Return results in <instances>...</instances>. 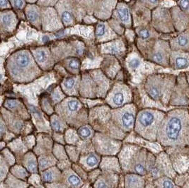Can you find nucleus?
Wrapping results in <instances>:
<instances>
[{
  "label": "nucleus",
  "instance_id": "obj_44",
  "mask_svg": "<svg viewBox=\"0 0 189 188\" xmlns=\"http://www.w3.org/2000/svg\"><path fill=\"white\" fill-rule=\"evenodd\" d=\"M154 60L157 63H162V62H164V56L163 54H162L161 53H159V52H158V53H157L154 54Z\"/></svg>",
  "mask_w": 189,
  "mask_h": 188
},
{
  "label": "nucleus",
  "instance_id": "obj_22",
  "mask_svg": "<svg viewBox=\"0 0 189 188\" xmlns=\"http://www.w3.org/2000/svg\"><path fill=\"white\" fill-rule=\"evenodd\" d=\"M64 137L65 143L68 145H73L77 147L82 141L77 134V129L72 127H69L64 132Z\"/></svg>",
  "mask_w": 189,
  "mask_h": 188
},
{
  "label": "nucleus",
  "instance_id": "obj_50",
  "mask_svg": "<svg viewBox=\"0 0 189 188\" xmlns=\"http://www.w3.org/2000/svg\"><path fill=\"white\" fill-rule=\"evenodd\" d=\"M146 1H148V2H149V3H151L152 4H157V3H158L159 0H146Z\"/></svg>",
  "mask_w": 189,
  "mask_h": 188
},
{
  "label": "nucleus",
  "instance_id": "obj_15",
  "mask_svg": "<svg viewBox=\"0 0 189 188\" xmlns=\"http://www.w3.org/2000/svg\"><path fill=\"white\" fill-rule=\"evenodd\" d=\"M117 174L102 172L101 176L94 182L93 188H114L118 182Z\"/></svg>",
  "mask_w": 189,
  "mask_h": 188
},
{
  "label": "nucleus",
  "instance_id": "obj_25",
  "mask_svg": "<svg viewBox=\"0 0 189 188\" xmlns=\"http://www.w3.org/2000/svg\"><path fill=\"white\" fill-rule=\"evenodd\" d=\"M52 153L55 156V158L57 159V161L68 159L65 146L60 144V143H54L53 147L52 148Z\"/></svg>",
  "mask_w": 189,
  "mask_h": 188
},
{
  "label": "nucleus",
  "instance_id": "obj_51",
  "mask_svg": "<svg viewBox=\"0 0 189 188\" xmlns=\"http://www.w3.org/2000/svg\"><path fill=\"white\" fill-rule=\"evenodd\" d=\"M4 131V126L2 124L0 123V134H2Z\"/></svg>",
  "mask_w": 189,
  "mask_h": 188
},
{
  "label": "nucleus",
  "instance_id": "obj_41",
  "mask_svg": "<svg viewBox=\"0 0 189 188\" xmlns=\"http://www.w3.org/2000/svg\"><path fill=\"white\" fill-rule=\"evenodd\" d=\"M38 14L36 11H34V10H31L28 14V19L31 21H36L38 19Z\"/></svg>",
  "mask_w": 189,
  "mask_h": 188
},
{
  "label": "nucleus",
  "instance_id": "obj_18",
  "mask_svg": "<svg viewBox=\"0 0 189 188\" xmlns=\"http://www.w3.org/2000/svg\"><path fill=\"white\" fill-rule=\"evenodd\" d=\"M75 77H68L62 83V90L65 95L76 97L78 95L77 81Z\"/></svg>",
  "mask_w": 189,
  "mask_h": 188
},
{
  "label": "nucleus",
  "instance_id": "obj_32",
  "mask_svg": "<svg viewBox=\"0 0 189 188\" xmlns=\"http://www.w3.org/2000/svg\"><path fill=\"white\" fill-rule=\"evenodd\" d=\"M102 171L99 168L96 169H94L92 171L88 172L87 174V181H89L90 183L93 184L95 182L98 177L101 176Z\"/></svg>",
  "mask_w": 189,
  "mask_h": 188
},
{
  "label": "nucleus",
  "instance_id": "obj_31",
  "mask_svg": "<svg viewBox=\"0 0 189 188\" xmlns=\"http://www.w3.org/2000/svg\"><path fill=\"white\" fill-rule=\"evenodd\" d=\"M16 60H17V63L19 66L25 67L28 66V64H29L30 57L26 53H21L18 54L17 58H16Z\"/></svg>",
  "mask_w": 189,
  "mask_h": 188
},
{
  "label": "nucleus",
  "instance_id": "obj_9",
  "mask_svg": "<svg viewBox=\"0 0 189 188\" xmlns=\"http://www.w3.org/2000/svg\"><path fill=\"white\" fill-rule=\"evenodd\" d=\"M130 90L123 85L115 86L106 98L107 106L111 109L121 108L127 104L131 103Z\"/></svg>",
  "mask_w": 189,
  "mask_h": 188
},
{
  "label": "nucleus",
  "instance_id": "obj_36",
  "mask_svg": "<svg viewBox=\"0 0 189 188\" xmlns=\"http://www.w3.org/2000/svg\"><path fill=\"white\" fill-rule=\"evenodd\" d=\"M52 140L55 143H60L62 145H65V137L64 133H57V132H53L52 134Z\"/></svg>",
  "mask_w": 189,
  "mask_h": 188
},
{
  "label": "nucleus",
  "instance_id": "obj_2",
  "mask_svg": "<svg viewBox=\"0 0 189 188\" xmlns=\"http://www.w3.org/2000/svg\"><path fill=\"white\" fill-rule=\"evenodd\" d=\"M148 150L136 143H123L121 149L116 156L121 171L125 173H135L145 176L147 175Z\"/></svg>",
  "mask_w": 189,
  "mask_h": 188
},
{
  "label": "nucleus",
  "instance_id": "obj_35",
  "mask_svg": "<svg viewBox=\"0 0 189 188\" xmlns=\"http://www.w3.org/2000/svg\"><path fill=\"white\" fill-rule=\"evenodd\" d=\"M72 162H71L69 159H67V160L57 161L56 166L62 172L65 171V170L70 168L71 166H72Z\"/></svg>",
  "mask_w": 189,
  "mask_h": 188
},
{
  "label": "nucleus",
  "instance_id": "obj_26",
  "mask_svg": "<svg viewBox=\"0 0 189 188\" xmlns=\"http://www.w3.org/2000/svg\"><path fill=\"white\" fill-rule=\"evenodd\" d=\"M154 186L157 188H176L174 180L166 176H162L154 181Z\"/></svg>",
  "mask_w": 189,
  "mask_h": 188
},
{
  "label": "nucleus",
  "instance_id": "obj_45",
  "mask_svg": "<svg viewBox=\"0 0 189 188\" xmlns=\"http://www.w3.org/2000/svg\"><path fill=\"white\" fill-rule=\"evenodd\" d=\"M47 188H68L65 186L62 182H55V183H49L48 184Z\"/></svg>",
  "mask_w": 189,
  "mask_h": 188
},
{
  "label": "nucleus",
  "instance_id": "obj_33",
  "mask_svg": "<svg viewBox=\"0 0 189 188\" xmlns=\"http://www.w3.org/2000/svg\"><path fill=\"white\" fill-rule=\"evenodd\" d=\"M67 67L72 72H77L80 67V62L77 58H70L67 61Z\"/></svg>",
  "mask_w": 189,
  "mask_h": 188
},
{
  "label": "nucleus",
  "instance_id": "obj_16",
  "mask_svg": "<svg viewBox=\"0 0 189 188\" xmlns=\"http://www.w3.org/2000/svg\"><path fill=\"white\" fill-rule=\"evenodd\" d=\"M144 176L135 173H125L124 176L125 188H145Z\"/></svg>",
  "mask_w": 189,
  "mask_h": 188
},
{
  "label": "nucleus",
  "instance_id": "obj_14",
  "mask_svg": "<svg viewBox=\"0 0 189 188\" xmlns=\"http://www.w3.org/2000/svg\"><path fill=\"white\" fill-rule=\"evenodd\" d=\"M68 188H82L85 184V181L76 174L72 168L62 172L61 182Z\"/></svg>",
  "mask_w": 189,
  "mask_h": 188
},
{
  "label": "nucleus",
  "instance_id": "obj_29",
  "mask_svg": "<svg viewBox=\"0 0 189 188\" xmlns=\"http://www.w3.org/2000/svg\"><path fill=\"white\" fill-rule=\"evenodd\" d=\"M52 101L54 102L55 104H58L66 98V95L63 92L62 90L60 89V88H56L52 93Z\"/></svg>",
  "mask_w": 189,
  "mask_h": 188
},
{
  "label": "nucleus",
  "instance_id": "obj_23",
  "mask_svg": "<svg viewBox=\"0 0 189 188\" xmlns=\"http://www.w3.org/2000/svg\"><path fill=\"white\" fill-rule=\"evenodd\" d=\"M24 164L26 169L28 172L32 173H36L38 171V160L36 156L32 153H28L26 156Z\"/></svg>",
  "mask_w": 189,
  "mask_h": 188
},
{
  "label": "nucleus",
  "instance_id": "obj_46",
  "mask_svg": "<svg viewBox=\"0 0 189 188\" xmlns=\"http://www.w3.org/2000/svg\"><path fill=\"white\" fill-rule=\"evenodd\" d=\"M139 35H140V37L143 39H147L149 37V32L148 29H145V28H144V29H142L140 31H139Z\"/></svg>",
  "mask_w": 189,
  "mask_h": 188
},
{
  "label": "nucleus",
  "instance_id": "obj_8",
  "mask_svg": "<svg viewBox=\"0 0 189 188\" xmlns=\"http://www.w3.org/2000/svg\"><path fill=\"white\" fill-rule=\"evenodd\" d=\"M166 153L172 162V167L177 174L188 173V149L186 147H169Z\"/></svg>",
  "mask_w": 189,
  "mask_h": 188
},
{
  "label": "nucleus",
  "instance_id": "obj_10",
  "mask_svg": "<svg viewBox=\"0 0 189 188\" xmlns=\"http://www.w3.org/2000/svg\"><path fill=\"white\" fill-rule=\"evenodd\" d=\"M145 91L154 101H163L170 92L169 88L165 87L163 79L158 77L148 78L145 84Z\"/></svg>",
  "mask_w": 189,
  "mask_h": 188
},
{
  "label": "nucleus",
  "instance_id": "obj_49",
  "mask_svg": "<svg viewBox=\"0 0 189 188\" xmlns=\"http://www.w3.org/2000/svg\"><path fill=\"white\" fill-rule=\"evenodd\" d=\"M14 4L17 7L21 8L23 6L24 2H23V0H14Z\"/></svg>",
  "mask_w": 189,
  "mask_h": 188
},
{
  "label": "nucleus",
  "instance_id": "obj_7",
  "mask_svg": "<svg viewBox=\"0 0 189 188\" xmlns=\"http://www.w3.org/2000/svg\"><path fill=\"white\" fill-rule=\"evenodd\" d=\"M91 141L94 151L101 156H117L123 145V141L97 132Z\"/></svg>",
  "mask_w": 189,
  "mask_h": 188
},
{
  "label": "nucleus",
  "instance_id": "obj_28",
  "mask_svg": "<svg viewBox=\"0 0 189 188\" xmlns=\"http://www.w3.org/2000/svg\"><path fill=\"white\" fill-rule=\"evenodd\" d=\"M75 173L77 175V176L81 177L84 181H87V174L88 173L86 171H85L82 167L80 166V164L77 163H72V166H71Z\"/></svg>",
  "mask_w": 189,
  "mask_h": 188
},
{
  "label": "nucleus",
  "instance_id": "obj_13",
  "mask_svg": "<svg viewBox=\"0 0 189 188\" xmlns=\"http://www.w3.org/2000/svg\"><path fill=\"white\" fill-rule=\"evenodd\" d=\"M99 168L102 172H110L116 174L122 172L119 158L116 156H101Z\"/></svg>",
  "mask_w": 189,
  "mask_h": 188
},
{
  "label": "nucleus",
  "instance_id": "obj_19",
  "mask_svg": "<svg viewBox=\"0 0 189 188\" xmlns=\"http://www.w3.org/2000/svg\"><path fill=\"white\" fill-rule=\"evenodd\" d=\"M50 124L53 132L64 133L70 127L67 122L56 113H53L51 115Z\"/></svg>",
  "mask_w": 189,
  "mask_h": 188
},
{
  "label": "nucleus",
  "instance_id": "obj_21",
  "mask_svg": "<svg viewBox=\"0 0 189 188\" xmlns=\"http://www.w3.org/2000/svg\"><path fill=\"white\" fill-rule=\"evenodd\" d=\"M77 132L80 139L85 142H90L96 132L89 124L82 125L77 129Z\"/></svg>",
  "mask_w": 189,
  "mask_h": 188
},
{
  "label": "nucleus",
  "instance_id": "obj_5",
  "mask_svg": "<svg viewBox=\"0 0 189 188\" xmlns=\"http://www.w3.org/2000/svg\"><path fill=\"white\" fill-rule=\"evenodd\" d=\"M94 131L103 133L115 139L124 140L127 134L120 131L112 120V109L106 106H98L89 110V122Z\"/></svg>",
  "mask_w": 189,
  "mask_h": 188
},
{
  "label": "nucleus",
  "instance_id": "obj_43",
  "mask_svg": "<svg viewBox=\"0 0 189 188\" xmlns=\"http://www.w3.org/2000/svg\"><path fill=\"white\" fill-rule=\"evenodd\" d=\"M140 65V60L138 58H133L129 62V66L133 69H135Z\"/></svg>",
  "mask_w": 189,
  "mask_h": 188
},
{
  "label": "nucleus",
  "instance_id": "obj_30",
  "mask_svg": "<svg viewBox=\"0 0 189 188\" xmlns=\"http://www.w3.org/2000/svg\"><path fill=\"white\" fill-rule=\"evenodd\" d=\"M175 67L178 69H186L188 67V60L187 57L183 56H178L176 57L174 61Z\"/></svg>",
  "mask_w": 189,
  "mask_h": 188
},
{
  "label": "nucleus",
  "instance_id": "obj_4",
  "mask_svg": "<svg viewBox=\"0 0 189 188\" xmlns=\"http://www.w3.org/2000/svg\"><path fill=\"white\" fill-rule=\"evenodd\" d=\"M164 115V112L157 109L140 110L136 115L133 132L146 140L156 142L157 132Z\"/></svg>",
  "mask_w": 189,
  "mask_h": 188
},
{
  "label": "nucleus",
  "instance_id": "obj_34",
  "mask_svg": "<svg viewBox=\"0 0 189 188\" xmlns=\"http://www.w3.org/2000/svg\"><path fill=\"white\" fill-rule=\"evenodd\" d=\"M62 21L65 26H68L72 24L73 23V16L70 12L65 11L62 12Z\"/></svg>",
  "mask_w": 189,
  "mask_h": 188
},
{
  "label": "nucleus",
  "instance_id": "obj_17",
  "mask_svg": "<svg viewBox=\"0 0 189 188\" xmlns=\"http://www.w3.org/2000/svg\"><path fill=\"white\" fill-rule=\"evenodd\" d=\"M41 177L43 181L47 184L60 182L62 179V171L55 166L42 172Z\"/></svg>",
  "mask_w": 189,
  "mask_h": 188
},
{
  "label": "nucleus",
  "instance_id": "obj_1",
  "mask_svg": "<svg viewBox=\"0 0 189 188\" xmlns=\"http://www.w3.org/2000/svg\"><path fill=\"white\" fill-rule=\"evenodd\" d=\"M188 137L187 108H175L165 113L157 132L156 142L164 148L186 147Z\"/></svg>",
  "mask_w": 189,
  "mask_h": 188
},
{
  "label": "nucleus",
  "instance_id": "obj_24",
  "mask_svg": "<svg viewBox=\"0 0 189 188\" xmlns=\"http://www.w3.org/2000/svg\"><path fill=\"white\" fill-rule=\"evenodd\" d=\"M65 151H66L68 159L72 162V163H78L79 159H80L81 152L79 148L76 146L73 145H65Z\"/></svg>",
  "mask_w": 189,
  "mask_h": 188
},
{
  "label": "nucleus",
  "instance_id": "obj_20",
  "mask_svg": "<svg viewBox=\"0 0 189 188\" xmlns=\"http://www.w3.org/2000/svg\"><path fill=\"white\" fill-rule=\"evenodd\" d=\"M57 162V159L55 158L52 153L43 154L40 156L38 161V170L41 171H43L45 170L56 166Z\"/></svg>",
  "mask_w": 189,
  "mask_h": 188
},
{
  "label": "nucleus",
  "instance_id": "obj_48",
  "mask_svg": "<svg viewBox=\"0 0 189 188\" xmlns=\"http://www.w3.org/2000/svg\"><path fill=\"white\" fill-rule=\"evenodd\" d=\"M12 16L9 14L5 15L4 16L3 18H2V21H3L5 25H9L10 23H12Z\"/></svg>",
  "mask_w": 189,
  "mask_h": 188
},
{
  "label": "nucleus",
  "instance_id": "obj_12",
  "mask_svg": "<svg viewBox=\"0 0 189 188\" xmlns=\"http://www.w3.org/2000/svg\"><path fill=\"white\" fill-rule=\"evenodd\" d=\"M101 159V156L100 155L95 151H91L82 153L77 163L80 164V166L88 173L94 169L99 168Z\"/></svg>",
  "mask_w": 189,
  "mask_h": 188
},
{
  "label": "nucleus",
  "instance_id": "obj_6",
  "mask_svg": "<svg viewBox=\"0 0 189 188\" xmlns=\"http://www.w3.org/2000/svg\"><path fill=\"white\" fill-rule=\"evenodd\" d=\"M137 113V108L133 103L112 109L113 122L120 131L128 135L133 132Z\"/></svg>",
  "mask_w": 189,
  "mask_h": 188
},
{
  "label": "nucleus",
  "instance_id": "obj_39",
  "mask_svg": "<svg viewBox=\"0 0 189 188\" xmlns=\"http://www.w3.org/2000/svg\"><path fill=\"white\" fill-rule=\"evenodd\" d=\"M36 58L38 62L43 63L47 59V54L44 50H38L36 53Z\"/></svg>",
  "mask_w": 189,
  "mask_h": 188
},
{
  "label": "nucleus",
  "instance_id": "obj_27",
  "mask_svg": "<svg viewBox=\"0 0 189 188\" xmlns=\"http://www.w3.org/2000/svg\"><path fill=\"white\" fill-rule=\"evenodd\" d=\"M117 14L122 23H123L125 25L130 24V14L128 7L125 6V5H121V6L119 7L117 9Z\"/></svg>",
  "mask_w": 189,
  "mask_h": 188
},
{
  "label": "nucleus",
  "instance_id": "obj_47",
  "mask_svg": "<svg viewBox=\"0 0 189 188\" xmlns=\"http://www.w3.org/2000/svg\"><path fill=\"white\" fill-rule=\"evenodd\" d=\"M17 105V102L14 100H9L5 103V106L9 109H12L15 108Z\"/></svg>",
  "mask_w": 189,
  "mask_h": 188
},
{
  "label": "nucleus",
  "instance_id": "obj_11",
  "mask_svg": "<svg viewBox=\"0 0 189 188\" xmlns=\"http://www.w3.org/2000/svg\"><path fill=\"white\" fill-rule=\"evenodd\" d=\"M155 161L157 168L161 173L162 176H166L174 180L177 173L174 171L172 167V162L170 161L169 156L166 152H160L155 156Z\"/></svg>",
  "mask_w": 189,
  "mask_h": 188
},
{
  "label": "nucleus",
  "instance_id": "obj_38",
  "mask_svg": "<svg viewBox=\"0 0 189 188\" xmlns=\"http://www.w3.org/2000/svg\"><path fill=\"white\" fill-rule=\"evenodd\" d=\"M14 174L18 176V177H22L23 179L28 178V176H29L28 171L26 169L22 168V167H18L17 169L14 170Z\"/></svg>",
  "mask_w": 189,
  "mask_h": 188
},
{
  "label": "nucleus",
  "instance_id": "obj_40",
  "mask_svg": "<svg viewBox=\"0 0 189 188\" xmlns=\"http://www.w3.org/2000/svg\"><path fill=\"white\" fill-rule=\"evenodd\" d=\"M105 29H106V28H105L104 24H103V23H99L96 28V36H98V37H101V36L103 35L105 33Z\"/></svg>",
  "mask_w": 189,
  "mask_h": 188
},
{
  "label": "nucleus",
  "instance_id": "obj_42",
  "mask_svg": "<svg viewBox=\"0 0 189 188\" xmlns=\"http://www.w3.org/2000/svg\"><path fill=\"white\" fill-rule=\"evenodd\" d=\"M179 6L183 11L188 12V0H179Z\"/></svg>",
  "mask_w": 189,
  "mask_h": 188
},
{
  "label": "nucleus",
  "instance_id": "obj_52",
  "mask_svg": "<svg viewBox=\"0 0 189 188\" xmlns=\"http://www.w3.org/2000/svg\"><path fill=\"white\" fill-rule=\"evenodd\" d=\"M7 4V0H0V5L1 6H5Z\"/></svg>",
  "mask_w": 189,
  "mask_h": 188
},
{
  "label": "nucleus",
  "instance_id": "obj_37",
  "mask_svg": "<svg viewBox=\"0 0 189 188\" xmlns=\"http://www.w3.org/2000/svg\"><path fill=\"white\" fill-rule=\"evenodd\" d=\"M177 43L180 47L184 48V47H187L188 44V34L187 33H183L180 35L177 38Z\"/></svg>",
  "mask_w": 189,
  "mask_h": 188
},
{
  "label": "nucleus",
  "instance_id": "obj_3",
  "mask_svg": "<svg viewBox=\"0 0 189 188\" xmlns=\"http://www.w3.org/2000/svg\"><path fill=\"white\" fill-rule=\"evenodd\" d=\"M56 112L70 127L76 129L89 122V110L77 97L65 98L56 106Z\"/></svg>",
  "mask_w": 189,
  "mask_h": 188
}]
</instances>
